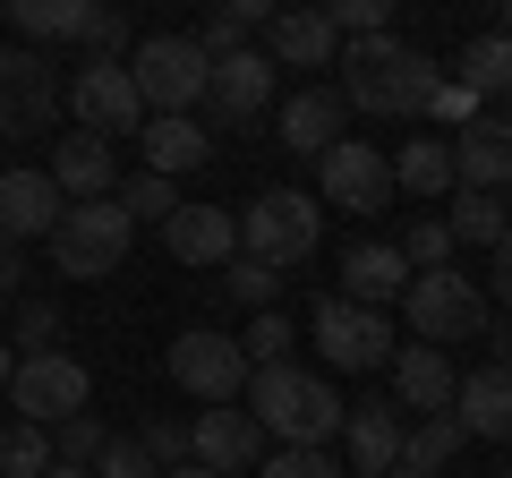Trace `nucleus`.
Listing matches in <instances>:
<instances>
[{
    "label": "nucleus",
    "mask_w": 512,
    "mask_h": 478,
    "mask_svg": "<svg viewBox=\"0 0 512 478\" xmlns=\"http://www.w3.org/2000/svg\"><path fill=\"white\" fill-rule=\"evenodd\" d=\"M333 69H342L333 94H342L350 111H367V120H419L427 94H436V77H444L436 60H427L419 43H402L393 26H384V35H350Z\"/></svg>",
    "instance_id": "f257e3e1"
},
{
    "label": "nucleus",
    "mask_w": 512,
    "mask_h": 478,
    "mask_svg": "<svg viewBox=\"0 0 512 478\" xmlns=\"http://www.w3.org/2000/svg\"><path fill=\"white\" fill-rule=\"evenodd\" d=\"M239 402L256 410V427H265V444H333L342 436V419H350V402L325 385V376H308V368H256L248 376V393Z\"/></svg>",
    "instance_id": "f03ea898"
},
{
    "label": "nucleus",
    "mask_w": 512,
    "mask_h": 478,
    "mask_svg": "<svg viewBox=\"0 0 512 478\" xmlns=\"http://www.w3.org/2000/svg\"><path fill=\"white\" fill-rule=\"evenodd\" d=\"M128 239H137L128 205H120V197H86V205H69V214L52 222V274H69V282H103V274H120Z\"/></svg>",
    "instance_id": "7ed1b4c3"
},
{
    "label": "nucleus",
    "mask_w": 512,
    "mask_h": 478,
    "mask_svg": "<svg viewBox=\"0 0 512 478\" xmlns=\"http://www.w3.org/2000/svg\"><path fill=\"white\" fill-rule=\"evenodd\" d=\"M316 239H325V205H316V188H265V197L239 214V248L265 265H308L316 257Z\"/></svg>",
    "instance_id": "20e7f679"
},
{
    "label": "nucleus",
    "mask_w": 512,
    "mask_h": 478,
    "mask_svg": "<svg viewBox=\"0 0 512 478\" xmlns=\"http://www.w3.org/2000/svg\"><path fill=\"white\" fill-rule=\"evenodd\" d=\"M402 316H410V333L419 342H478L487 333V291H478L470 274H453V265H427V274H410V291H402Z\"/></svg>",
    "instance_id": "39448f33"
},
{
    "label": "nucleus",
    "mask_w": 512,
    "mask_h": 478,
    "mask_svg": "<svg viewBox=\"0 0 512 478\" xmlns=\"http://www.w3.org/2000/svg\"><path fill=\"white\" fill-rule=\"evenodd\" d=\"M128 77H137L146 111H197L214 60L197 52V35H146V43H128Z\"/></svg>",
    "instance_id": "423d86ee"
},
{
    "label": "nucleus",
    "mask_w": 512,
    "mask_h": 478,
    "mask_svg": "<svg viewBox=\"0 0 512 478\" xmlns=\"http://www.w3.org/2000/svg\"><path fill=\"white\" fill-rule=\"evenodd\" d=\"M9 402H18V419L60 427V419H77V410H94V376H86V359H69V350L52 342V350H26L18 359Z\"/></svg>",
    "instance_id": "0eeeda50"
},
{
    "label": "nucleus",
    "mask_w": 512,
    "mask_h": 478,
    "mask_svg": "<svg viewBox=\"0 0 512 478\" xmlns=\"http://www.w3.org/2000/svg\"><path fill=\"white\" fill-rule=\"evenodd\" d=\"M308 333H316V350H325V368H342V376H376L384 359H393V325H384V308H359V299H316V316H308Z\"/></svg>",
    "instance_id": "6e6552de"
},
{
    "label": "nucleus",
    "mask_w": 512,
    "mask_h": 478,
    "mask_svg": "<svg viewBox=\"0 0 512 478\" xmlns=\"http://www.w3.org/2000/svg\"><path fill=\"white\" fill-rule=\"evenodd\" d=\"M171 385L180 393H197V402H239L248 393V350H239V333H214V325H188L180 342H171Z\"/></svg>",
    "instance_id": "1a4fd4ad"
},
{
    "label": "nucleus",
    "mask_w": 512,
    "mask_h": 478,
    "mask_svg": "<svg viewBox=\"0 0 512 478\" xmlns=\"http://www.w3.org/2000/svg\"><path fill=\"white\" fill-rule=\"evenodd\" d=\"M60 103H69V86H60V69L43 52H0V137H52Z\"/></svg>",
    "instance_id": "9d476101"
},
{
    "label": "nucleus",
    "mask_w": 512,
    "mask_h": 478,
    "mask_svg": "<svg viewBox=\"0 0 512 478\" xmlns=\"http://www.w3.org/2000/svg\"><path fill=\"white\" fill-rule=\"evenodd\" d=\"M402 197L393 188V163H384L367 137H342V146L316 154V205H342V214H384Z\"/></svg>",
    "instance_id": "9b49d317"
},
{
    "label": "nucleus",
    "mask_w": 512,
    "mask_h": 478,
    "mask_svg": "<svg viewBox=\"0 0 512 478\" xmlns=\"http://www.w3.org/2000/svg\"><path fill=\"white\" fill-rule=\"evenodd\" d=\"M69 111H77V129H94V137H137L146 129V94H137L128 60H86L69 77Z\"/></svg>",
    "instance_id": "f8f14e48"
},
{
    "label": "nucleus",
    "mask_w": 512,
    "mask_h": 478,
    "mask_svg": "<svg viewBox=\"0 0 512 478\" xmlns=\"http://www.w3.org/2000/svg\"><path fill=\"white\" fill-rule=\"evenodd\" d=\"M188 461H205V470H222V478L256 470V461H265V427H256V410L248 402H205L197 427H188Z\"/></svg>",
    "instance_id": "ddd939ff"
},
{
    "label": "nucleus",
    "mask_w": 512,
    "mask_h": 478,
    "mask_svg": "<svg viewBox=\"0 0 512 478\" xmlns=\"http://www.w3.org/2000/svg\"><path fill=\"white\" fill-rule=\"evenodd\" d=\"M453 180L461 188H512V111H478L470 129H453Z\"/></svg>",
    "instance_id": "4468645a"
},
{
    "label": "nucleus",
    "mask_w": 512,
    "mask_h": 478,
    "mask_svg": "<svg viewBox=\"0 0 512 478\" xmlns=\"http://www.w3.org/2000/svg\"><path fill=\"white\" fill-rule=\"evenodd\" d=\"M52 188L69 205H86V197H111L120 188V163H111V137H94V129H69V137H52Z\"/></svg>",
    "instance_id": "2eb2a0df"
},
{
    "label": "nucleus",
    "mask_w": 512,
    "mask_h": 478,
    "mask_svg": "<svg viewBox=\"0 0 512 478\" xmlns=\"http://www.w3.org/2000/svg\"><path fill=\"white\" fill-rule=\"evenodd\" d=\"M384 368H393V402L402 410H419V419H436V410H453V359H444L436 342H393V359H384Z\"/></svg>",
    "instance_id": "dca6fc26"
},
{
    "label": "nucleus",
    "mask_w": 512,
    "mask_h": 478,
    "mask_svg": "<svg viewBox=\"0 0 512 478\" xmlns=\"http://www.w3.org/2000/svg\"><path fill=\"white\" fill-rule=\"evenodd\" d=\"M265 60L274 69H333L342 60V26L325 9H282V18H265Z\"/></svg>",
    "instance_id": "f3484780"
},
{
    "label": "nucleus",
    "mask_w": 512,
    "mask_h": 478,
    "mask_svg": "<svg viewBox=\"0 0 512 478\" xmlns=\"http://www.w3.org/2000/svg\"><path fill=\"white\" fill-rule=\"evenodd\" d=\"M274 77L282 69L256 52V43H248V52H222L214 77H205V103H214L222 120H256V111H274Z\"/></svg>",
    "instance_id": "a211bd4d"
},
{
    "label": "nucleus",
    "mask_w": 512,
    "mask_h": 478,
    "mask_svg": "<svg viewBox=\"0 0 512 478\" xmlns=\"http://www.w3.org/2000/svg\"><path fill=\"white\" fill-rule=\"evenodd\" d=\"M342 129H350V103L333 86H299L291 103H282V120H274V146H291V154H325V146H342Z\"/></svg>",
    "instance_id": "6ab92c4d"
},
{
    "label": "nucleus",
    "mask_w": 512,
    "mask_h": 478,
    "mask_svg": "<svg viewBox=\"0 0 512 478\" xmlns=\"http://www.w3.org/2000/svg\"><path fill=\"white\" fill-rule=\"evenodd\" d=\"M453 419H461V436H487V444L512 436V359H487V368L461 376L453 385Z\"/></svg>",
    "instance_id": "aec40b11"
},
{
    "label": "nucleus",
    "mask_w": 512,
    "mask_h": 478,
    "mask_svg": "<svg viewBox=\"0 0 512 478\" xmlns=\"http://www.w3.org/2000/svg\"><path fill=\"white\" fill-rule=\"evenodd\" d=\"M137 146H146V171H163V180H180V171L214 163V129H205L197 111H146Z\"/></svg>",
    "instance_id": "412c9836"
},
{
    "label": "nucleus",
    "mask_w": 512,
    "mask_h": 478,
    "mask_svg": "<svg viewBox=\"0 0 512 478\" xmlns=\"http://www.w3.org/2000/svg\"><path fill=\"white\" fill-rule=\"evenodd\" d=\"M163 248L180 265H205V274H214L222 257H239V214H222V205H188L180 197V214L163 222Z\"/></svg>",
    "instance_id": "4be33fe9"
},
{
    "label": "nucleus",
    "mask_w": 512,
    "mask_h": 478,
    "mask_svg": "<svg viewBox=\"0 0 512 478\" xmlns=\"http://www.w3.org/2000/svg\"><path fill=\"white\" fill-rule=\"evenodd\" d=\"M69 214V197L52 188V171H0V231L18 239H52V222Z\"/></svg>",
    "instance_id": "5701e85b"
},
{
    "label": "nucleus",
    "mask_w": 512,
    "mask_h": 478,
    "mask_svg": "<svg viewBox=\"0 0 512 478\" xmlns=\"http://www.w3.org/2000/svg\"><path fill=\"white\" fill-rule=\"evenodd\" d=\"M402 402H359L342 419V444H350V478H384L393 461H402Z\"/></svg>",
    "instance_id": "b1692460"
},
{
    "label": "nucleus",
    "mask_w": 512,
    "mask_h": 478,
    "mask_svg": "<svg viewBox=\"0 0 512 478\" xmlns=\"http://www.w3.org/2000/svg\"><path fill=\"white\" fill-rule=\"evenodd\" d=\"M410 291V257L393 248V239H367V248H350L342 257V299H359V308H384V299Z\"/></svg>",
    "instance_id": "393cba45"
},
{
    "label": "nucleus",
    "mask_w": 512,
    "mask_h": 478,
    "mask_svg": "<svg viewBox=\"0 0 512 478\" xmlns=\"http://www.w3.org/2000/svg\"><path fill=\"white\" fill-rule=\"evenodd\" d=\"M393 188H410V197H427V205H436V197H453V137H410V146L402 154H393Z\"/></svg>",
    "instance_id": "a878e982"
},
{
    "label": "nucleus",
    "mask_w": 512,
    "mask_h": 478,
    "mask_svg": "<svg viewBox=\"0 0 512 478\" xmlns=\"http://www.w3.org/2000/svg\"><path fill=\"white\" fill-rule=\"evenodd\" d=\"M0 9L18 18L26 43H69V35H86V18L103 9V0H0Z\"/></svg>",
    "instance_id": "bb28decb"
},
{
    "label": "nucleus",
    "mask_w": 512,
    "mask_h": 478,
    "mask_svg": "<svg viewBox=\"0 0 512 478\" xmlns=\"http://www.w3.org/2000/svg\"><path fill=\"white\" fill-rule=\"evenodd\" d=\"M453 248H495V239L512 231V214H504V197L495 188H453Z\"/></svg>",
    "instance_id": "cd10ccee"
},
{
    "label": "nucleus",
    "mask_w": 512,
    "mask_h": 478,
    "mask_svg": "<svg viewBox=\"0 0 512 478\" xmlns=\"http://www.w3.org/2000/svg\"><path fill=\"white\" fill-rule=\"evenodd\" d=\"M461 444H470V436H461V419H453V410H436V419L402 427V470H427V478H436L444 461L461 453Z\"/></svg>",
    "instance_id": "c85d7f7f"
},
{
    "label": "nucleus",
    "mask_w": 512,
    "mask_h": 478,
    "mask_svg": "<svg viewBox=\"0 0 512 478\" xmlns=\"http://www.w3.org/2000/svg\"><path fill=\"white\" fill-rule=\"evenodd\" d=\"M461 86L478 94V103H495V94H512V35H478L470 52H461Z\"/></svg>",
    "instance_id": "c756f323"
},
{
    "label": "nucleus",
    "mask_w": 512,
    "mask_h": 478,
    "mask_svg": "<svg viewBox=\"0 0 512 478\" xmlns=\"http://www.w3.org/2000/svg\"><path fill=\"white\" fill-rule=\"evenodd\" d=\"M214 274H222V291H231L248 316H256V308H282V265H265V257H248V248H239V257H222Z\"/></svg>",
    "instance_id": "7c9ffc66"
},
{
    "label": "nucleus",
    "mask_w": 512,
    "mask_h": 478,
    "mask_svg": "<svg viewBox=\"0 0 512 478\" xmlns=\"http://www.w3.org/2000/svg\"><path fill=\"white\" fill-rule=\"evenodd\" d=\"M43 470H52V427L9 419L0 427V478H43Z\"/></svg>",
    "instance_id": "2f4dec72"
},
{
    "label": "nucleus",
    "mask_w": 512,
    "mask_h": 478,
    "mask_svg": "<svg viewBox=\"0 0 512 478\" xmlns=\"http://www.w3.org/2000/svg\"><path fill=\"white\" fill-rule=\"evenodd\" d=\"M111 197L128 205V222H171L180 214V180H163V171H128Z\"/></svg>",
    "instance_id": "473e14b6"
},
{
    "label": "nucleus",
    "mask_w": 512,
    "mask_h": 478,
    "mask_svg": "<svg viewBox=\"0 0 512 478\" xmlns=\"http://www.w3.org/2000/svg\"><path fill=\"white\" fill-rule=\"evenodd\" d=\"M239 350H248V368H282V359H291V316H282V308H256L248 333H239Z\"/></svg>",
    "instance_id": "72a5a7b5"
},
{
    "label": "nucleus",
    "mask_w": 512,
    "mask_h": 478,
    "mask_svg": "<svg viewBox=\"0 0 512 478\" xmlns=\"http://www.w3.org/2000/svg\"><path fill=\"white\" fill-rule=\"evenodd\" d=\"M256 478H342V470H333V453H325V444H265Z\"/></svg>",
    "instance_id": "f704fd0d"
},
{
    "label": "nucleus",
    "mask_w": 512,
    "mask_h": 478,
    "mask_svg": "<svg viewBox=\"0 0 512 478\" xmlns=\"http://www.w3.org/2000/svg\"><path fill=\"white\" fill-rule=\"evenodd\" d=\"M393 248L410 257V274H427V265H444V257H453V222H444V214H419L402 239H393Z\"/></svg>",
    "instance_id": "c9c22d12"
},
{
    "label": "nucleus",
    "mask_w": 512,
    "mask_h": 478,
    "mask_svg": "<svg viewBox=\"0 0 512 478\" xmlns=\"http://www.w3.org/2000/svg\"><path fill=\"white\" fill-rule=\"evenodd\" d=\"M316 9L342 26V43H350V35H384V26L402 18V0H316Z\"/></svg>",
    "instance_id": "e433bc0d"
},
{
    "label": "nucleus",
    "mask_w": 512,
    "mask_h": 478,
    "mask_svg": "<svg viewBox=\"0 0 512 478\" xmlns=\"http://www.w3.org/2000/svg\"><path fill=\"white\" fill-rule=\"evenodd\" d=\"M103 419H94V410H77V419H60L52 427V461H77V470H94V453H103Z\"/></svg>",
    "instance_id": "4c0bfd02"
},
{
    "label": "nucleus",
    "mask_w": 512,
    "mask_h": 478,
    "mask_svg": "<svg viewBox=\"0 0 512 478\" xmlns=\"http://www.w3.org/2000/svg\"><path fill=\"white\" fill-rule=\"evenodd\" d=\"M478 111H487V103H478L461 77H436V94H427V120H436V129H470Z\"/></svg>",
    "instance_id": "58836bf2"
},
{
    "label": "nucleus",
    "mask_w": 512,
    "mask_h": 478,
    "mask_svg": "<svg viewBox=\"0 0 512 478\" xmlns=\"http://www.w3.org/2000/svg\"><path fill=\"white\" fill-rule=\"evenodd\" d=\"M94 478H163V470H154V453L137 436H111L103 453H94Z\"/></svg>",
    "instance_id": "ea45409f"
},
{
    "label": "nucleus",
    "mask_w": 512,
    "mask_h": 478,
    "mask_svg": "<svg viewBox=\"0 0 512 478\" xmlns=\"http://www.w3.org/2000/svg\"><path fill=\"white\" fill-rule=\"evenodd\" d=\"M77 43H86V60H128V18H120V9H94Z\"/></svg>",
    "instance_id": "a19ab883"
},
{
    "label": "nucleus",
    "mask_w": 512,
    "mask_h": 478,
    "mask_svg": "<svg viewBox=\"0 0 512 478\" xmlns=\"http://www.w3.org/2000/svg\"><path fill=\"white\" fill-rule=\"evenodd\" d=\"M137 444L154 453V470H180V461H188V427L180 419H146V436H137Z\"/></svg>",
    "instance_id": "79ce46f5"
},
{
    "label": "nucleus",
    "mask_w": 512,
    "mask_h": 478,
    "mask_svg": "<svg viewBox=\"0 0 512 478\" xmlns=\"http://www.w3.org/2000/svg\"><path fill=\"white\" fill-rule=\"evenodd\" d=\"M52 333H60V308H52V299H26V308H18V342L26 350H52Z\"/></svg>",
    "instance_id": "37998d69"
},
{
    "label": "nucleus",
    "mask_w": 512,
    "mask_h": 478,
    "mask_svg": "<svg viewBox=\"0 0 512 478\" xmlns=\"http://www.w3.org/2000/svg\"><path fill=\"white\" fill-rule=\"evenodd\" d=\"M197 52H205V60H222V52H248V26L214 9V18H205V35H197Z\"/></svg>",
    "instance_id": "c03bdc74"
},
{
    "label": "nucleus",
    "mask_w": 512,
    "mask_h": 478,
    "mask_svg": "<svg viewBox=\"0 0 512 478\" xmlns=\"http://www.w3.org/2000/svg\"><path fill=\"white\" fill-rule=\"evenodd\" d=\"M18 274H26V248L0 231V299H18Z\"/></svg>",
    "instance_id": "a18cd8bd"
},
{
    "label": "nucleus",
    "mask_w": 512,
    "mask_h": 478,
    "mask_svg": "<svg viewBox=\"0 0 512 478\" xmlns=\"http://www.w3.org/2000/svg\"><path fill=\"white\" fill-rule=\"evenodd\" d=\"M222 18H239V26H265V18H282V0H214Z\"/></svg>",
    "instance_id": "49530a36"
},
{
    "label": "nucleus",
    "mask_w": 512,
    "mask_h": 478,
    "mask_svg": "<svg viewBox=\"0 0 512 478\" xmlns=\"http://www.w3.org/2000/svg\"><path fill=\"white\" fill-rule=\"evenodd\" d=\"M495 308H512V231L495 239Z\"/></svg>",
    "instance_id": "de8ad7c7"
},
{
    "label": "nucleus",
    "mask_w": 512,
    "mask_h": 478,
    "mask_svg": "<svg viewBox=\"0 0 512 478\" xmlns=\"http://www.w3.org/2000/svg\"><path fill=\"white\" fill-rule=\"evenodd\" d=\"M9 376H18V350H9V333H0V393H9Z\"/></svg>",
    "instance_id": "09e8293b"
},
{
    "label": "nucleus",
    "mask_w": 512,
    "mask_h": 478,
    "mask_svg": "<svg viewBox=\"0 0 512 478\" xmlns=\"http://www.w3.org/2000/svg\"><path fill=\"white\" fill-rule=\"evenodd\" d=\"M163 478H222V470H205V461H180V470H163Z\"/></svg>",
    "instance_id": "8fccbe9b"
},
{
    "label": "nucleus",
    "mask_w": 512,
    "mask_h": 478,
    "mask_svg": "<svg viewBox=\"0 0 512 478\" xmlns=\"http://www.w3.org/2000/svg\"><path fill=\"white\" fill-rule=\"evenodd\" d=\"M43 478H94V470H77V461H52V470H43Z\"/></svg>",
    "instance_id": "3c124183"
},
{
    "label": "nucleus",
    "mask_w": 512,
    "mask_h": 478,
    "mask_svg": "<svg viewBox=\"0 0 512 478\" xmlns=\"http://www.w3.org/2000/svg\"><path fill=\"white\" fill-rule=\"evenodd\" d=\"M495 359H512V325H495Z\"/></svg>",
    "instance_id": "603ef678"
},
{
    "label": "nucleus",
    "mask_w": 512,
    "mask_h": 478,
    "mask_svg": "<svg viewBox=\"0 0 512 478\" xmlns=\"http://www.w3.org/2000/svg\"><path fill=\"white\" fill-rule=\"evenodd\" d=\"M384 478H427V470H402V461H393V470H384Z\"/></svg>",
    "instance_id": "864d4df0"
},
{
    "label": "nucleus",
    "mask_w": 512,
    "mask_h": 478,
    "mask_svg": "<svg viewBox=\"0 0 512 478\" xmlns=\"http://www.w3.org/2000/svg\"><path fill=\"white\" fill-rule=\"evenodd\" d=\"M282 9H316V0H282Z\"/></svg>",
    "instance_id": "5fc2aeb1"
},
{
    "label": "nucleus",
    "mask_w": 512,
    "mask_h": 478,
    "mask_svg": "<svg viewBox=\"0 0 512 478\" xmlns=\"http://www.w3.org/2000/svg\"><path fill=\"white\" fill-rule=\"evenodd\" d=\"M495 478H512V461H504V470H495Z\"/></svg>",
    "instance_id": "6e6d98bb"
}]
</instances>
